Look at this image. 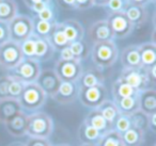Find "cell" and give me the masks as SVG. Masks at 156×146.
Masks as SVG:
<instances>
[{
  "label": "cell",
  "mask_w": 156,
  "mask_h": 146,
  "mask_svg": "<svg viewBox=\"0 0 156 146\" xmlns=\"http://www.w3.org/2000/svg\"><path fill=\"white\" fill-rule=\"evenodd\" d=\"M20 111H22V108L18 103V99L8 97L0 100V122L2 124Z\"/></svg>",
  "instance_id": "cell-21"
},
{
  "label": "cell",
  "mask_w": 156,
  "mask_h": 146,
  "mask_svg": "<svg viewBox=\"0 0 156 146\" xmlns=\"http://www.w3.org/2000/svg\"><path fill=\"white\" fill-rule=\"evenodd\" d=\"M55 50L49 44L48 40L35 36V60H37L40 63H41V61H47L51 58Z\"/></svg>",
  "instance_id": "cell-24"
},
{
  "label": "cell",
  "mask_w": 156,
  "mask_h": 146,
  "mask_svg": "<svg viewBox=\"0 0 156 146\" xmlns=\"http://www.w3.org/2000/svg\"><path fill=\"white\" fill-rule=\"evenodd\" d=\"M83 122H85L86 124L90 125L91 127H93V128H95L96 130H98L102 133L112 129L108 125V123L106 122V120L103 117V115L101 114V112L98 111V109H92L91 111L88 113V115L86 116Z\"/></svg>",
  "instance_id": "cell-22"
},
{
  "label": "cell",
  "mask_w": 156,
  "mask_h": 146,
  "mask_svg": "<svg viewBox=\"0 0 156 146\" xmlns=\"http://www.w3.org/2000/svg\"><path fill=\"white\" fill-rule=\"evenodd\" d=\"M119 50L115 41H105L94 43L91 50V59L95 67L104 71L111 67L118 60Z\"/></svg>",
  "instance_id": "cell-1"
},
{
  "label": "cell",
  "mask_w": 156,
  "mask_h": 146,
  "mask_svg": "<svg viewBox=\"0 0 156 146\" xmlns=\"http://www.w3.org/2000/svg\"><path fill=\"white\" fill-rule=\"evenodd\" d=\"M139 110L145 114L156 113V92L155 89H147L138 94Z\"/></svg>",
  "instance_id": "cell-19"
},
{
  "label": "cell",
  "mask_w": 156,
  "mask_h": 146,
  "mask_svg": "<svg viewBox=\"0 0 156 146\" xmlns=\"http://www.w3.org/2000/svg\"><path fill=\"white\" fill-rule=\"evenodd\" d=\"M57 3H58L62 9H65V10L76 9L75 0H57Z\"/></svg>",
  "instance_id": "cell-44"
},
{
  "label": "cell",
  "mask_w": 156,
  "mask_h": 146,
  "mask_svg": "<svg viewBox=\"0 0 156 146\" xmlns=\"http://www.w3.org/2000/svg\"><path fill=\"white\" fill-rule=\"evenodd\" d=\"M8 146H26V144L22 143V142H13V143H11Z\"/></svg>",
  "instance_id": "cell-50"
},
{
  "label": "cell",
  "mask_w": 156,
  "mask_h": 146,
  "mask_svg": "<svg viewBox=\"0 0 156 146\" xmlns=\"http://www.w3.org/2000/svg\"><path fill=\"white\" fill-rule=\"evenodd\" d=\"M88 35L93 44L105 41H115V35L106 19H101L93 23L88 30Z\"/></svg>",
  "instance_id": "cell-12"
},
{
  "label": "cell",
  "mask_w": 156,
  "mask_h": 146,
  "mask_svg": "<svg viewBox=\"0 0 156 146\" xmlns=\"http://www.w3.org/2000/svg\"><path fill=\"white\" fill-rule=\"evenodd\" d=\"M25 85H26V83H24L23 81L14 77H11V82L9 84V97L18 99L24 91Z\"/></svg>",
  "instance_id": "cell-37"
},
{
  "label": "cell",
  "mask_w": 156,
  "mask_h": 146,
  "mask_svg": "<svg viewBox=\"0 0 156 146\" xmlns=\"http://www.w3.org/2000/svg\"><path fill=\"white\" fill-rule=\"evenodd\" d=\"M109 0H93V5L96 7H106Z\"/></svg>",
  "instance_id": "cell-48"
},
{
  "label": "cell",
  "mask_w": 156,
  "mask_h": 146,
  "mask_svg": "<svg viewBox=\"0 0 156 146\" xmlns=\"http://www.w3.org/2000/svg\"><path fill=\"white\" fill-rule=\"evenodd\" d=\"M121 64L123 68H140L141 61L138 45H130L124 48L121 54Z\"/></svg>",
  "instance_id": "cell-20"
},
{
  "label": "cell",
  "mask_w": 156,
  "mask_h": 146,
  "mask_svg": "<svg viewBox=\"0 0 156 146\" xmlns=\"http://www.w3.org/2000/svg\"><path fill=\"white\" fill-rule=\"evenodd\" d=\"M104 82L105 78L103 71L96 67H90L86 71H83L77 81V85L78 88H93V86L104 84Z\"/></svg>",
  "instance_id": "cell-17"
},
{
  "label": "cell",
  "mask_w": 156,
  "mask_h": 146,
  "mask_svg": "<svg viewBox=\"0 0 156 146\" xmlns=\"http://www.w3.org/2000/svg\"><path fill=\"white\" fill-rule=\"evenodd\" d=\"M69 47L71 49L74 59H76V60L81 61L88 56V48L86 46V44L83 43V41L73 42V43L69 44Z\"/></svg>",
  "instance_id": "cell-34"
},
{
  "label": "cell",
  "mask_w": 156,
  "mask_h": 146,
  "mask_svg": "<svg viewBox=\"0 0 156 146\" xmlns=\"http://www.w3.org/2000/svg\"><path fill=\"white\" fill-rule=\"evenodd\" d=\"M130 120L128 115H125V114H119L117 118H115V123L112 125V129L115 130L117 132H119L120 134H122L123 132H125L126 130L130 128Z\"/></svg>",
  "instance_id": "cell-36"
},
{
  "label": "cell",
  "mask_w": 156,
  "mask_h": 146,
  "mask_svg": "<svg viewBox=\"0 0 156 146\" xmlns=\"http://www.w3.org/2000/svg\"><path fill=\"white\" fill-rule=\"evenodd\" d=\"M24 58L34 59L35 54V36L32 35L31 37L27 39L23 43L20 44Z\"/></svg>",
  "instance_id": "cell-35"
},
{
  "label": "cell",
  "mask_w": 156,
  "mask_h": 146,
  "mask_svg": "<svg viewBox=\"0 0 156 146\" xmlns=\"http://www.w3.org/2000/svg\"><path fill=\"white\" fill-rule=\"evenodd\" d=\"M41 63L35 59L24 58L23 61L8 75L20 80L24 83H33L37 81L41 73Z\"/></svg>",
  "instance_id": "cell-6"
},
{
  "label": "cell",
  "mask_w": 156,
  "mask_h": 146,
  "mask_svg": "<svg viewBox=\"0 0 156 146\" xmlns=\"http://www.w3.org/2000/svg\"><path fill=\"white\" fill-rule=\"evenodd\" d=\"M8 27L10 41L17 44L23 43L33 35V19L25 14H17L11 22L8 23Z\"/></svg>",
  "instance_id": "cell-4"
},
{
  "label": "cell",
  "mask_w": 156,
  "mask_h": 146,
  "mask_svg": "<svg viewBox=\"0 0 156 146\" xmlns=\"http://www.w3.org/2000/svg\"><path fill=\"white\" fill-rule=\"evenodd\" d=\"M128 0H109L106 7L109 9L110 13H115V12H123L124 8L126 7V3Z\"/></svg>",
  "instance_id": "cell-39"
},
{
  "label": "cell",
  "mask_w": 156,
  "mask_h": 146,
  "mask_svg": "<svg viewBox=\"0 0 156 146\" xmlns=\"http://www.w3.org/2000/svg\"><path fill=\"white\" fill-rule=\"evenodd\" d=\"M35 82L45 92L47 97H52L58 91L61 80L59 79L57 74L55 73L54 68H45L43 71H41L39 78H37Z\"/></svg>",
  "instance_id": "cell-11"
},
{
  "label": "cell",
  "mask_w": 156,
  "mask_h": 146,
  "mask_svg": "<svg viewBox=\"0 0 156 146\" xmlns=\"http://www.w3.org/2000/svg\"><path fill=\"white\" fill-rule=\"evenodd\" d=\"M149 1H152V2H154V1H155V0H149Z\"/></svg>",
  "instance_id": "cell-53"
},
{
  "label": "cell",
  "mask_w": 156,
  "mask_h": 146,
  "mask_svg": "<svg viewBox=\"0 0 156 146\" xmlns=\"http://www.w3.org/2000/svg\"><path fill=\"white\" fill-rule=\"evenodd\" d=\"M123 12L126 17H127V19L132 23L134 28L141 27L147 22V13L144 5L133 3L128 0V2L126 3V7L124 8Z\"/></svg>",
  "instance_id": "cell-15"
},
{
  "label": "cell",
  "mask_w": 156,
  "mask_h": 146,
  "mask_svg": "<svg viewBox=\"0 0 156 146\" xmlns=\"http://www.w3.org/2000/svg\"><path fill=\"white\" fill-rule=\"evenodd\" d=\"M47 40L50 45H51V47L54 48V50H62L63 48L69 46V42L65 37L64 33H63L62 29L59 26L58 22H57L56 27H55L52 33Z\"/></svg>",
  "instance_id": "cell-30"
},
{
  "label": "cell",
  "mask_w": 156,
  "mask_h": 146,
  "mask_svg": "<svg viewBox=\"0 0 156 146\" xmlns=\"http://www.w3.org/2000/svg\"><path fill=\"white\" fill-rule=\"evenodd\" d=\"M56 24L57 20L56 22H45V20H41L35 17L33 19V35L47 40L54 31Z\"/></svg>",
  "instance_id": "cell-26"
},
{
  "label": "cell",
  "mask_w": 156,
  "mask_h": 146,
  "mask_svg": "<svg viewBox=\"0 0 156 146\" xmlns=\"http://www.w3.org/2000/svg\"><path fill=\"white\" fill-rule=\"evenodd\" d=\"M56 146H71L69 144H59V145H56Z\"/></svg>",
  "instance_id": "cell-52"
},
{
  "label": "cell",
  "mask_w": 156,
  "mask_h": 146,
  "mask_svg": "<svg viewBox=\"0 0 156 146\" xmlns=\"http://www.w3.org/2000/svg\"><path fill=\"white\" fill-rule=\"evenodd\" d=\"M55 125L51 116L45 112H33L28 114L26 135L37 139H49L52 134Z\"/></svg>",
  "instance_id": "cell-2"
},
{
  "label": "cell",
  "mask_w": 156,
  "mask_h": 146,
  "mask_svg": "<svg viewBox=\"0 0 156 146\" xmlns=\"http://www.w3.org/2000/svg\"><path fill=\"white\" fill-rule=\"evenodd\" d=\"M107 22L109 24L111 31H112L115 39H125L130 35L134 31V26L132 23L127 19L124 12H115V13H109L107 17Z\"/></svg>",
  "instance_id": "cell-10"
},
{
  "label": "cell",
  "mask_w": 156,
  "mask_h": 146,
  "mask_svg": "<svg viewBox=\"0 0 156 146\" xmlns=\"http://www.w3.org/2000/svg\"><path fill=\"white\" fill-rule=\"evenodd\" d=\"M155 126H156V113L150 114L149 115V130L152 132H155Z\"/></svg>",
  "instance_id": "cell-46"
},
{
  "label": "cell",
  "mask_w": 156,
  "mask_h": 146,
  "mask_svg": "<svg viewBox=\"0 0 156 146\" xmlns=\"http://www.w3.org/2000/svg\"><path fill=\"white\" fill-rule=\"evenodd\" d=\"M20 45L13 41H7L0 45V67L5 71H12L23 61Z\"/></svg>",
  "instance_id": "cell-7"
},
{
  "label": "cell",
  "mask_w": 156,
  "mask_h": 146,
  "mask_svg": "<svg viewBox=\"0 0 156 146\" xmlns=\"http://www.w3.org/2000/svg\"><path fill=\"white\" fill-rule=\"evenodd\" d=\"M98 109V111L101 112V114L103 115V117L108 123L109 126L112 128V125H113V123H115V118H117L120 114L119 110H118L115 103H113V100L106 99Z\"/></svg>",
  "instance_id": "cell-27"
},
{
  "label": "cell",
  "mask_w": 156,
  "mask_h": 146,
  "mask_svg": "<svg viewBox=\"0 0 156 146\" xmlns=\"http://www.w3.org/2000/svg\"><path fill=\"white\" fill-rule=\"evenodd\" d=\"M78 99L89 109H98L107 98V89L105 84L93 88H79Z\"/></svg>",
  "instance_id": "cell-8"
},
{
  "label": "cell",
  "mask_w": 156,
  "mask_h": 146,
  "mask_svg": "<svg viewBox=\"0 0 156 146\" xmlns=\"http://www.w3.org/2000/svg\"><path fill=\"white\" fill-rule=\"evenodd\" d=\"M54 71L61 81L76 82L77 83L83 68L81 65V61L79 60L74 59L71 61H63L59 59L55 64Z\"/></svg>",
  "instance_id": "cell-9"
},
{
  "label": "cell",
  "mask_w": 156,
  "mask_h": 146,
  "mask_svg": "<svg viewBox=\"0 0 156 146\" xmlns=\"http://www.w3.org/2000/svg\"><path fill=\"white\" fill-rule=\"evenodd\" d=\"M26 146H54L48 139H37V137H29L26 142Z\"/></svg>",
  "instance_id": "cell-41"
},
{
  "label": "cell",
  "mask_w": 156,
  "mask_h": 146,
  "mask_svg": "<svg viewBox=\"0 0 156 146\" xmlns=\"http://www.w3.org/2000/svg\"><path fill=\"white\" fill-rule=\"evenodd\" d=\"M111 93H112V97H113V99H115V98H123V97L135 96V95H137L139 92L118 78L112 83Z\"/></svg>",
  "instance_id": "cell-29"
},
{
  "label": "cell",
  "mask_w": 156,
  "mask_h": 146,
  "mask_svg": "<svg viewBox=\"0 0 156 146\" xmlns=\"http://www.w3.org/2000/svg\"><path fill=\"white\" fill-rule=\"evenodd\" d=\"M37 18L41 20H45V22H56V16H55V12L48 5L47 8L41 11L39 14H37Z\"/></svg>",
  "instance_id": "cell-40"
},
{
  "label": "cell",
  "mask_w": 156,
  "mask_h": 146,
  "mask_svg": "<svg viewBox=\"0 0 156 146\" xmlns=\"http://www.w3.org/2000/svg\"><path fill=\"white\" fill-rule=\"evenodd\" d=\"M96 146H124L122 137L119 132L111 129L102 133L100 140L95 144Z\"/></svg>",
  "instance_id": "cell-32"
},
{
  "label": "cell",
  "mask_w": 156,
  "mask_h": 146,
  "mask_svg": "<svg viewBox=\"0 0 156 146\" xmlns=\"http://www.w3.org/2000/svg\"><path fill=\"white\" fill-rule=\"evenodd\" d=\"M76 9L78 10H87L93 7V0H75Z\"/></svg>",
  "instance_id": "cell-43"
},
{
  "label": "cell",
  "mask_w": 156,
  "mask_h": 146,
  "mask_svg": "<svg viewBox=\"0 0 156 146\" xmlns=\"http://www.w3.org/2000/svg\"><path fill=\"white\" fill-rule=\"evenodd\" d=\"M78 91L79 88L76 82L61 81L58 91L51 98L60 105H69L78 99Z\"/></svg>",
  "instance_id": "cell-13"
},
{
  "label": "cell",
  "mask_w": 156,
  "mask_h": 146,
  "mask_svg": "<svg viewBox=\"0 0 156 146\" xmlns=\"http://www.w3.org/2000/svg\"><path fill=\"white\" fill-rule=\"evenodd\" d=\"M119 79L127 83L138 92L147 89H154V83L150 79L147 68H123L119 76Z\"/></svg>",
  "instance_id": "cell-5"
},
{
  "label": "cell",
  "mask_w": 156,
  "mask_h": 146,
  "mask_svg": "<svg viewBox=\"0 0 156 146\" xmlns=\"http://www.w3.org/2000/svg\"><path fill=\"white\" fill-rule=\"evenodd\" d=\"M138 94L135 95V96H130V97H123V98L112 99L120 113L125 114V115H129V114L134 113L135 111L139 110Z\"/></svg>",
  "instance_id": "cell-23"
},
{
  "label": "cell",
  "mask_w": 156,
  "mask_h": 146,
  "mask_svg": "<svg viewBox=\"0 0 156 146\" xmlns=\"http://www.w3.org/2000/svg\"><path fill=\"white\" fill-rule=\"evenodd\" d=\"M101 135H102V132L83 122L80 128H79V137L83 140V143L96 144L100 140Z\"/></svg>",
  "instance_id": "cell-31"
},
{
  "label": "cell",
  "mask_w": 156,
  "mask_h": 146,
  "mask_svg": "<svg viewBox=\"0 0 156 146\" xmlns=\"http://www.w3.org/2000/svg\"><path fill=\"white\" fill-rule=\"evenodd\" d=\"M11 82V76H0V100L9 97V84Z\"/></svg>",
  "instance_id": "cell-38"
},
{
  "label": "cell",
  "mask_w": 156,
  "mask_h": 146,
  "mask_svg": "<svg viewBox=\"0 0 156 146\" xmlns=\"http://www.w3.org/2000/svg\"><path fill=\"white\" fill-rule=\"evenodd\" d=\"M130 120V126L133 128H136L141 130L142 132H145L149 130V115L142 112L141 110H137L134 113L128 115Z\"/></svg>",
  "instance_id": "cell-33"
},
{
  "label": "cell",
  "mask_w": 156,
  "mask_h": 146,
  "mask_svg": "<svg viewBox=\"0 0 156 146\" xmlns=\"http://www.w3.org/2000/svg\"><path fill=\"white\" fill-rule=\"evenodd\" d=\"M80 146H96L95 144H90V143H83Z\"/></svg>",
  "instance_id": "cell-51"
},
{
  "label": "cell",
  "mask_w": 156,
  "mask_h": 146,
  "mask_svg": "<svg viewBox=\"0 0 156 146\" xmlns=\"http://www.w3.org/2000/svg\"><path fill=\"white\" fill-rule=\"evenodd\" d=\"M50 1H51V0H24L25 5H26L29 9H31V7H32V5H37V3L45 2V3H48V5H49Z\"/></svg>",
  "instance_id": "cell-47"
},
{
  "label": "cell",
  "mask_w": 156,
  "mask_h": 146,
  "mask_svg": "<svg viewBox=\"0 0 156 146\" xmlns=\"http://www.w3.org/2000/svg\"><path fill=\"white\" fill-rule=\"evenodd\" d=\"M47 100V95L39 86L37 82L33 83H26L22 95L18 98V103L20 105L23 111L37 112L43 108Z\"/></svg>",
  "instance_id": "cell-3"
},
{
  "label": "cell",
  "mask_w": 156,
  "mask_h": 146,
  "mask_svg": "<svg viewBox=\"0 0 156 146\" xmlns=\"http://www.w3.org/2000/svg\"><path fill=\"white\" fill-rule=\"evenodd\" d=\"M129 1L133 3H137V5H144L145 2H149V0H129Z\"/></svg>",
  "instance_id": "cell-49"
},
{
  "label": "cell",
  "mask_w": 156,
  "mask_h": 146,
  "mask_svg": "<svg viewBox=\"0 0 156 146\" xmlns=\"http://www.w3.org/2000/svg\"><path fill=\"white\" fill-rule=\"evenodd\" d=\"M124 146H141L144 142V132L130 127L121 134Z\"/></svg>",
  "instance_id": "cell-28"
},
{
  "label": "cell",
  "mask_w": 156,
  "mask_h": 146,
  "mask_svg": "<svg viewBox=\"0 0 156 146\" xmlns=\"http://www.w3.org/2000/svg\"><path fill=\"white\" fill-rule=\"evenodd\" d=\"M60 60H63V61H71V60H74V57L71 52V49L69 47L63 48L62 50H60Z\"/></svg>",
  "instance_id": "cell-45"
},
{
  "label": "cell",
  "mask_w": 156,
  "mask_h": 146,
  "mask_svg": "<svg viewBox=\"0 0 156 146\" xmlns=\"http://www.w3.org/2000/svg\"><path fill=\"white\" fill-rule=\"evenodd\" d=\"M141 67L151 68L156 65V45L154 42H145L138 45Z\"/></svg>",
  "instance_id": "cell-18"
},
{
  "label": "cell",
  "mask_w": 156,
  "mask_h": 146,
  "mask_svg": "<svg viewBox=\"0 0 156 146\" xmlns=\"http://www.w3.org/2000/svg\"><path fill=\"white\" fill-rule=\"evenodd\" d=\"M60 28L62 29L65 37L69 44L73 42L83 41L85 37V29L83 25L76 19H66L64 22L58 23Z\"/></svg>",
  "instance_id": "cell-16"
},
{
  "label": "cell",
  "mask_w": 156,
  "mask_h": 146,
  "mask_svg": "<svg viewBox=\"0 0 156 146\" xmlns=\"http://www.w3.org/2000/svg\"><path fill=\"white\" fill-rule=\"evenodd\" d=\"M18 14V7L15 0H0V20L10 23Z\"/></svg>",
  "instance_id": "cell-25"
},
{
  "label": "cell",
  "mask_w": 156,
  "mask_h": 146,
  "mask_svg": "<svg viewBox=\"0 0 156 146\" xmlns=\"http://www.w3.org/2000/svg\"><path fill=\"white\" fill-rule=\"evenodd\" d=\"M9 27L8 24L5 22H1L0 20V45L3 44L5 42L9 41Z\"/></svg>",
  "instance_id": "cell-42"
},
{
  "label": "cell",
  "mask_w": 156,
  "mask_h": 146,
  "mask_svg": "<svg viewBox=\"0 0 156 146\" xmlns=\"http://www.w3.org/2000/svg\"><path fill=\"white\" fill-rule=\"evenodd\" d=\"M27 120H28V113L22 110L5 123H3V125L9 134L16 137H20L26 135Z\"/></svg>",
  "instance_id": "cell-14"
}]
</instances>
